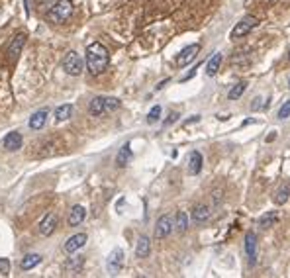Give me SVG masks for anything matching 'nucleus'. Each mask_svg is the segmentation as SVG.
Here are the masks:
<instances>
[{
    "label": "nucleus",
    "mask_w": 290,
    "mask_h": 278,
    "mask_svg": "<svg viewBox=\"0 0 290 278\" xmlns=\"http://www.w3.org/2000/svg\"><path fill=\"white\" fill-rule=\"evenodd\" d=\"M108 63H110V53L102 43L94 41L86 47V69L90 75H102Z\"/></svg>",
    "instance_id": "1"
},
{
    "label": "nucleus",
    "mask_w": 290,
    "mask_h": 278,
    "mask_svg": "<svg viewBox=\"0 0 290 278\" xmlns=\"http://www.w3.org/2000/svg\"><path fill=\"white\" fill-rule=\"evenodd\" d=\"M120 106H122V102H120L118 98H112V96H96V98H92L90 104H88V114L94 116V118H100V116H106V114L116 112Z\"/></svg>",
    "instance_id": "2"
},
{
    "label": "nucleus",
    "mask_w": 290,
    "mask_h": 278,
    "mask_svg": "<svg viewBox=\"0 0 290 278\" xmlns=\"http://www.w3.org/2000/svg\"><path fill=\"white\" fill-rule=\"evenodd\" d=\"M73 14V2L71 0H57L47 12V22L51 24H63Z\"/></svg>",
    "instance_id": "3"
},
{
    "label": "nucleus",
    "mask_w": 290,
    "mask_h": 278,
    "mask_svg": "<svg viewBox=\"0 0 290 278\" xmlns=\"http://www.w3.org/2000/svg\"><path fill=\"white\" fill-rule=\"evenodd\" d=\"M259 24V18L257 16H245V18H241L235 26H233V30H231V40H241V38H245L247 34H251V30H255V26Z\"/></svg>",
    "instance_id": "4"
},
{
    "label": "nucleus",
    "mask_w": 290,
    "mask_h": 278,
    "mask_svg": "<svg viewBox=\"0 0 290 278\" xmlns=\"http://www.w3.org/2000/svg\"><path fill=\"white\" fill-rule=\"evenodd\" d=\"M83 69H84V63H83L81 55L77 51H69L63 59V71L71 77H79L83 73Z\"/></svg>",
    "instance_id": "5"
},
{
    "label": "nucleus",
    "mask_w": 290,
    "mask_h": 278,
    "mask_svg": "<svg viewBox=\"0 0 290 278\" xmlns=\"http://www.w3.org/2000/svg\"><path fill=\"white\" fill-rule=\"evenodd\" d=\"M175 229V221H173V216L171 214H165L157 219V225H155V237L157 239H165L171 235V231Z\"/></svg>",
    "instance_id": "6"
},
{
    "label": "nucleus",
    "mask_w": 290,
    "mask_h": 278,
    "mask_svg": "<svg viewBox=\"0 0 290 278\" xmlns=\"http://www.w3.org/2000/svg\"><path fill=\"white\" fill-rule=\"evenodd\" d=\"M198 53H200V45L198 43H192V45H186L181 53H179V57H177V65L183 69V67H186V65H190L196 57H198Z\"/></svg>",
    "instance_id": "7"
},
{
    "label": "nucleus",
    "mask_w": 290,
    "mask_h": 278,
    "mask_svg": "<svg viewBox=\"0 0 290 278\" xmlns=\"http://www.w3.org/2000/svg\"><path fill=\"white\" fill-rule=\"evenodd\" d=\"M122 266H124V251L114 249L106 258V268H108L110 274H118L122 270Z\"/></svg>",
    "instance_id": "8"
},
{
    "label": "nucleus",
    "mask_w": 290,
    "mask_h": 278,
    "mask_svg": "<svg viewBox=\"0 0 290 278\" xmlns=\"http://www.w3.org/2000/svg\"><path fill=\"white\" fill-rule=\"evenodd\" d=\"M86 233H77V235H73V237H69L67 241H65V253H69V255H73V253H77L79 249H83L84 245H86Z\"/></svg>",
    "instance_id": "9"
},
{
    "label": "nucleus",
    "mask_w": 290,
    "mask_h": 278,
    "mask_svg": "<svg viewBox=\"0 0 290 278\" xmlns=\"http://www.w3.org/2000/svg\"><path fill=\"white\" fill-rule=\"evenodd\" d=\"M243 247H245V255H247V258H249V264H255V255H257V235H255L253 231H247V233H245Z\"/></svg>",
    "instance_id": "10"
},
{
    "label": "nucleus",
    "mask_w": 290,
    "mask_h": 278,
    "mask_svg": "<svg viewBox=\"0 0 290 278\" xmlns=\"http://www.w3.org/2000/svg\"><path fill=\"white\" fill-rule=\"evenodd\" d=\"M22 135L18 133V131H10L4 139H2V147L6 149V151H18L20 147H22Z\"/></svg>",
    "instance_id": "11"
},
{
    "label": "nucleus",
    "mask_w": 290,
    "mask_h": 278,
    "mask_svg": "<svg viewBox=\"0 0 290 278\" xmlns=\"http://www.w3.org/2000/svg\"><path fill=\"white\" fill-rule=\"evenodd\" d=\"M26 45V34H18L12 41H10V45H8V49H6V53H8V57L10 59H18V55L22 53V47Z\"/></svg>",
    "instance_id": "12"
},
{
    "label": "nucleus",
    "mask_w": 290,
    "mask_h": 278,
    "mask_svg": "<svg viewBox=\"0 0 290 278\" xmlns=\"http://www.w3.org/2000/svg\"><path fill=\"white\" fill-rule=\"evenodd\" d=\"M210 216H212V208H210V206H206V204H198L196 208H192V214H190L192 221H196V223L208 221V219H210Z\"/></svg>",
    "instance_id": "13"
},
{
    "label": "nucleus",
    "mask_w": 290,
    "mask_h": 278,
    "mask_svg": "<svg viewBox=\"0 0 290 278\" xmlns=\"http://www.w3.org/2000/svg\"><path fill=\"white\" fill-rule=\"evenodd\" d=\"M55 227H57V216H55V214H47V216L41 219V223H40V233H41L43 237H49V235L55 231Z\"/></svg>",
    "instance_id": "14"
},
{
    "label": "nucleus",
    "mask_w": 290,
    "mask_h": 278,
    "mask_svg": "<svg viewBox=\"0 0 290 278\" xmlns=\"http://www.w3.org/2000/svg\"><path fill=\"white\" fill-rule=\"evenodd\" d=\"M202 153L200 151H190L188 155V175L196 177L200 171H202Z\"/></svg>",
    "instance_id": "15"
},
{
    "label": "nucleus",
    "mask_w": 290,
    "mask_h": 278,
    "mask_svg": "<svg viewBox=\"0 0 290 278\" xmlns=\"http://www.w3.org/2000/svg\"><path fill=\"white\" fill-rule=\"evenodd\" d=\"M149 253H151V241L147 235H141L137 239V245H135V257L145 258V257H149Z\"/></svg>",
    "instance_id": "16"
},
{
    "label": "nucleus",
    "mask_w": 290,
    "mask_h": 278,
    "mask_svg": "<svg viewBox=\"0 0 290 278\" xmlns=\"http://www.w3.org/2000/svg\"><path fill=\"white\" fill-rule=\"evenodd\" d=\"M84 218H86V210L83 206H73L71 208V214H69V225L71 227H77V225H81L84 221Z\"/></svg>",
    "instance_id": "17"
},
{
    "label": "nucleus",
    "mask_w": 290,
    "mask_h": 278,
    "mask_svg": "<svg viewBox=\"0 0 290 278\" xmlns=\"http://www.w3.org/2000/svg\"><path fill=\"white\" fill-rule=\"evenodd\" d=\"M83 264H84V257H69V258L65 260L63 268H65V272H69V274H79L81 268H83Z\"/></svg>",
    "instance_id": "18"
},
{
    "label": "nucleus",
    "mask_w": 290,
    "mask_h": 278,
    "mask_svg": "<svg viewBox=\"0 0 290 278\" xmlns=\"http://www.w3.org/2000/svg\"><path fill=\"white\" fill-rule=\"evenodd\" d=\"M47 110H40V112H36V114H32V118H30V121H28V125L34 129V131H38V129H41L43 125H45V121H47Z\"/></svg>",
    "instance_id": "19"
},
{
    "label": "nucleus",
    "mask_w": 290,
    "mask_h": 278,
    "mask_svg": "<svg viewBox=\"0 0 290 278\" xmlns=\"http://www.w3.org/2000/svg\"><path fill=\"white\" fill-rule=\"evenodd\" d=\"M222 61H224V55H222V53H214V55L208 59V63H206V75H208V77H214V75L220 71Z\"/></svg>",
    "instance_id": "20"
},
{
    "label": "nucleus",
    "mask_w": 290,
    "mask_h": 278,
    "mask_svg": "<svg viewBox=\"0 0 290 278\" xmlns=\"http://www.w3.org/2000/svg\"><path fill=\"white\" fill-rule=\"evenodd\" d=\"M129 161H131V147H129V143H124V145L120 147L118 155H116V165H118L120 169H124Z\"/></svg>",
    "instance_id": "21"
},
{
    "label": "nucleus",
    "mask_w": 290,
    "mask_h": 278,
    "mask_svg": "<svg viewBox=\"0 0 290 278\" xmlns=\"http://www.w3.org/2000/svg\"><path fill=\"white\" fill-rule=\"evenodd\" d=\"M40 262H41V255L32 253V255H26V257L22 258L20 266H22V270H32V268H36Z\"/></svg>",
    "instance_id": "22"
},
{
    "label": "nucleus",
    "mask_w": 290,
    "mask_h": 278,
    "mask_svg": "<svg viewBox=\"0 0 290 278\" xmlns=\"http://www.w3.org/2000/svg\"><path fill=\"white\" fill-rule=\"evenodd\" d=\"M276 221H278V214H276V212H265V214L259 218V227L269 229V227H272Z\"/></svg>",
    "instance_id": "23"
},
{
    "label": "nucleus",
    "mask_w": 290,
    "mask_h": 278,
    "mask_svg": "<svg viewBox=\"0 0 290 278\" xmlns=\"http://www.w3.org/2000/svg\"><path fill=\"white\" fill-rule=\"evenodd\" d=\"M290 198V186L288 184H282L276 192H274V204H278V206H282V204H286V200Z\"/></svg>",
    "instance_id": "24"
},
{
    "label": "nucleus",
    "mask_w": 290,
    "mask_h": 278,
    "mask_svg": "<svg viewBox=\"0 0 290 278\" xmlns=\"http://www.w3.org/2000/svg\"><path fill=\"white\" fill-rule=\"evenodd\" d=\"M247 90V82L245 80H241V82H237V84H233L231 88H229V92H228V98L229 100H237V98H241L243 96V92Z\"/></svg>",
    "instance_id": "25"
},
{
    "label": "nucleus",
    "mask_w": 290,
    "mask_h": 278,
    "mask_svg": "<svg viewBox=\"0 0 290 278\" xmlns=\"http://www.w3.org/2000/svg\"><path fill=\"white\" fill-rule=\"evenodd\" d=\"M71 114H73V106L71 104H63V106H59L55 110V119L57 121H65V119L71 118Z\"/></svg>",
    "instance_id": "26"
},
{
    "label": "nucleus",
    "mask_w": 290,
    "mask_h": 278,
    "mask_svg": "<svg viewBox=\"0 0 290 278\" xmlns=\"http://www.w3.org/2000/svg\"><path fill=\"white\" fill-rule=\"evenodd\" d=\"M175 229H177L179 233H185V231L188 229V216H186L185 212H179V214H177V221H175Z\"/></svg>",
    "instance_id": "27"
},
{
    "label": "nucleus",
    "mask_w": 290,
    "mask_h": 278,
    "mask_svg": "<svg viewBox=\"0 0 290 278\" xmlns=\"http://www.w3.org/2000/svg\"><path fill=\"white\" fill-rule=\"evenodd\" d=\"M159 118H161V106L157 104V106L151 108V112H149V116H147V123H155Z\"/></svg>",
    "instance_id": "28"
},
{
    "label": "nucleus",
    "mask_w": 290,
    "mask_h": 278,
    "mask_svg": "<svg viewBox=\"0 0 290 278\" xmlns=\"http://www.w3.org/2000/svg\"><path fill=\"white\" fill-rule=\"evenodd\" d=\"M278 119H286L288 116H290V100H286L282 106H280V110H278Z\"/></svg>",
    "instance_id": "29"
},
{
    "label": "nucleus",
    "mask_w": 290,
    "mask_h": 278,
    "mask_svg": "<svg viewBox=\"0 0 290 278\" xmlns=\"http://www.w3.org/2000/svg\"><path fill=\"white\" fill-rule=\"evenodd\" d=\"M10 272V262L6 260V258H0V274H8Z\"/></svg>",
    "instance_id": "30"
},
{
    "label": "nucleus",
    "mask_w": 290,
    "mask_h": 278,
    "mask_svg": "<svg viewBox=\"0 0 290 278\" xmlns=\"http://www.w3.org/2000/svg\"><path fill=\"white\" fill-rule=\"evenodd\" d=\"M261 108H263V98H261V96L253 98V102H251V110L257 112V110H261Z\"/></svg>",
    "instance_id": "31"
},
{
    "label": "nucleus",
    "mask_w": 290,
    "mask_h": 278,
    "mask_svg": "<svg viewBox=\"0 0 290 278\" xmlns=\"http://www.w3.org/2000/svg\"><path fill=\"white\" fill-rule=\"evenodd\" d=\"M179 118H181V116H179V112H173V114H171V116L167 118V121H165V125H171V123H175V121H177Z\"/></svg>",
    "instance_id": "32"
},
{
    "label": "nucleus",
    "mask_w": 290,
    "mask_h": 278,
    "mask_svg": "<svg viewBox=\"0 0 290 278\" xmlns=\"http://www.w3.org/2000/svg\"><path fill=\"white\" fill-rule=\"evenodd\" d=\"M200 119H202V116H192V118L185 119V125H190V123H194V121H200Z\"/></svg>",
    "instance_id": "33"
},
{
    "label": "nucleus",
    "mask_w": 290,
    "mask_h": 278,
    "mask_svg": "<svg viewBox=\"0 0 290 278\" xmlns=\"http://www.w3.org/2000/svg\"><path fill=\"white\" fill-rule=\"evenodd\" d=\"M272 139H276V133H269L267 135V141H272Z\"/></svg>",
    "instance_id": "34"
},
{
    "label": "nucleus",
    "mask_w": 290,
    "mask_h": 278,
    "mask_svg": "<svg viewBox=\"0 0 290 278\" xmlns=\"http://www.w3.org/2000/svg\"><path fill=\"white\" fill-rule=\"evenodd\" d=\"M288 86H290V80H288Z\"/></svg>",
    "instance_id": "35"
},
{
    "label": "nucleus",
    "mask_w": 290,
    "mask_h": 278,
    "mask_svg": "<svg viewBox=\"0 0 290 278\" xmlns=\"http://www.w3.org/2000/svg\"><path fill=\"white\" fill-rule=\"evenodd\" d=\"M288 57H290V51H288Z\"/></svg>",
    "instance_id": "36"
}]
</instances>
